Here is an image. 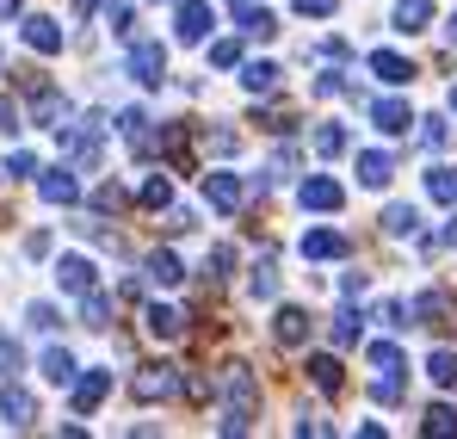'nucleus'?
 <instances>
[{
	"label": "nucleus",
	"instance_id": "59",
	"mask_svg": "<svg viewBox=\"0 0 457 439\" xmlns=\"http://www.w3.org/2000/svg\"><path fill=\"white\" fill-rule=\"evenodd\" d=\"M19 6H25V0H0V19H19Z\"/></svg>",
	"mask_w": 457,
	"mask_h": 439
},
{
	"label": "nucleus",
	"instance_id": "18",
	"mask_svg": "<svg viewBox=\"0 0 457 439\" xmlns=\"http://www.w3.org/2000/svg\"><path fill=\"white\" fill-rule=\"evenodd\" d=\"M309 384H315V390H321V396H340V384H346V377H340V359H334V353H315V359H309Z\"/></svg>",
	"mask_w": 457,
	"mask_h": 439
},
{
	"label": "nucleus",
	"instance_id": "31",
	"mask_svg": "<svg viewBox=\"0 0 457 439\" xmlns=\"http://www.w3.org/2000/svg\"><path fill=\"white\" fill-rule=\"evenodd\" d=\"M420 434H427V439H452L457 434V409H445V402H439V409H427Z\"/></svg>",
	"mask_w": 457,
	"mask_h": 439
},
{
	"label": "nucleus",
	"instance_id": "61",
	"mask_svg": "<svg viewBox=\"0 0 457 439\" xmlns=\"http://www.w3.org/2000/svg\"><path fill=\"white\" fill-rule=\"evenodd\" d=\"M445 241L457 248V205H452V223H445Z\"/></svg>",
	"mask_w": 457,
	"mask_h": 439
},
{
	"label": "nucleus",
	"instance_id": "53",
	"mask_svg": "<svg viewBox=\"0 0 457 439\" xmlns=\"http://www.w3.org/2000/svg\"><path fill=\"white\" fill-rule=\"evenodd\" d=\"M25 366V353H19V347H12V341H0V371H6V377H12V371Z\"/></svg>",
	"mask_w": 457,
	"mask_h": 439
},
{
	"label": "nucleus",
	"instance_id": "10",
	"mask_svg": "<svg viewBox=\"0 0 457 439\" xmlns=\"http://www.w3.org/2000/svg\"><path fill=\"white\" fill-rule=\"evenodd\" d=\"M56 285H62V291H93V285H99V266H93V260H87V254H62V260H56Z\"/></svg>",
	"mask_w": 457,
	"mask_h": 439
},
{
	"label": "nucleus",
	"instance_id": "29",
	"mask_svg": "<svg viewBox=\"0 0 457 439\" xmlns=\"http://www.w3.org/2000/svg\"><path fill=\"white\" fill-rule=\"evenodd\" d=\"M247 291L260 297V303H272V297H278V266H272V254H266V260L253 266V279H247Z\"/></svg>",
	"mask_w": 457,
	"mask_h": 439
},
{
	"label": "nucleus",
	"instance_id": "33",
	"mask_svg": "<svg viewBox=\"0 0 457 439\" xmlns=\"http://www.w3.org/2000/svg\"><path fill=\"white\" fill-rule=\"evenodd\" d=\"M241 31H247V38H260V44H266V38H278V19H272V13H266V6H253V13H247V19H241Z\"/></svg>",
	"mask_w": 457,
	"mask_h": 439
},
{
	"label": "nucleus",
	"instance_id": "49",
	"mask_svg": "<svg viewBox=\"0 0 457 439\" xmlns=\"http://www.w3.org/2000/svg\"><path fill=\"white\" fill-rule=\"evenodd\" d=\"M186 229H198V217L179 211V205H167V235H186Z\"/></svg>",
	"mask_w": 457,
	"mask_h": 439
},
{
	"label": "nucleus",
	"instance_id": "11",
	"mask_svg": "<svg viewBox=\"0 0 457 439\" xmlns=\"http://www.w3.org/2000/svg\"><path fill=\"white\" fill-rule=\"evenodd\" d=\"M297 198H303V211H340L346 205V192H340V180H328V173H315L297 186Z\"/></svg>",
	"mask_w": 457,
	"mask_h": 439
},
{
	"label": "nucleus",
	"instance_id": "17",
	"mask_svg": "<svg viewBox=\"0 0 457 439\" xmlns=\"http://www.w3.org/2000/svg\"><path fill=\"white\" fill-rule=\"evenodd\" d=\"M143 322H149L154 341H179V334H186V316H179L173 303H149V316H143Z\"/></svg>",
	"mask_w": 457,
	"mask_h": 439
},
{
	"label": "nucleus",
	"instance_id": "51",
	"mask_svg": "<svg viewBox=\"0 0 457 439\" xmlns=\"http://www.w3.org/2000/svg\"><path fill=\"white\" fill-rule=\"evenodd\" d=\"M25 254L44 260V254H50V229H31V235H25Z\"/></svg>",
	"mask_w": 457,
	"mask_h": 439
},
{
	"label": "nucleus",
	"instance_id": "39",
	"mask_svg": "<svg viewBox=\"0 0 457 439\" xmlns=\"http://www.w3.org/2000/svg\"><path fill=\"white\" fill-rule=\"evenodd\" d=\"M105 19H112V31H118V38H137V13H130L124 0H112V13H105Z\"/></svg>",
	"mask_w": 457,
	"mask_h": 439
},
{
	"label": "nucleus",
	"instance_id": "9",
	"mask_svg": "<svg viewBox=\"0 0 457 439\" xmlns=\"http://www.w3.org/2000/svg\"><path fill=\"white\" fill-rule=\"evenodd\" d=\"M211 25H217V19H211V6H204V0H186V6H179V19H173V38H179V44H204V38H211Z\"/></svg>",
	"mask_w": 457,
	"mask_h": 439
},
{
	"label": "nucleus",
	"instance_id": "14",
	"mask_svg": "<svg viewBox=\"0 0 457 439\" xmlns=\"http://www.w3.org/2000/svg\"><path fill=\"white\" fill-rule=\"evenodd\" d=\"M371 74H378L383 87H408L414 80V63L402 50H371Z\"/></svg>",
	"mask_w": 457,
	"mask_h": 439
},
{
	"label": "nucleus",
	"instance_id": "34",
	"mask_svg": "<svg viewBox=\"0 0 457 439\" xmlns=\"http://www.w3.org/2000/svg\"><path fill=\"white\" fill-rule=\"evenodd\" d=\"M315 155H328V161L346 155V131H340V124H321V131H315Z\"/></svg>",
	"mask_w": 457,
	"mask_h": 439
},
{
	"label": "nucleus",
	"instance_id": "40",
	"mask_svg": "<svg viewBox=\"0 0 457 439\" xmlns=\"http://www.w3.org/2000/svg\"><path fill=\"white\" fill-rule=\"evenodd\" d=\"M179 390H186V402H211V377H198V371H179Z\"/></svg>",
	"mask_w": 457,
	"mask_h": 439
},
{
	"label": "nucleus",
	"instance_id": "4",
	"mask_svg": "<svg viewBox=\"0 0 457 439\" xmlns=\"http://www.w3.org/2000/svg\"><path fill=\"white\" fill-rule=\"evenodd\" d=\"M414 316H420V328H433V334H439V328H452V322H457V297L433 285V291L414 297Z\"/></svg>",
	"mask_w": 457,
	"mask_h": 439
},
{
	"label": "nucleus",
	"instance_id": "32",
	"mask_svg": "<svg viewBox=\"0 0 457 439\" xmlns=\"http://www.w3.org/2000/svg\"><path fill=\"white\" fill-rule=\"evenodd\" d=\"M427 192H433L439 205H457V167H433V173H427Z\"/></svg>",
	"mask_w": 457,
	"mask_h": 439
},
{
	"label": "nucleus",
	"instance_id": "45",
	"mask_svg": "<svg viewBox=\"0 0 457 439\" xmlns=\"http://www.w3.org/2000/svg\"><path fill=\"white\" fill-rule=\"evenodd\" d=\"M228 266H235V248H211L204 273H211V279H228Z\"/></svg>",
	"mask_w": 457,
	"mask_h": 439
},
{
	"label": "nucleus",
	"instance_id": "23",
	"mask_svg": "<svg viewBox=\"0 0 457 439\" xmlns=\"http://www.w3.org/2000/svg\"><path fill=\"white\" fill-rule=\"evenodd\" d=\"M149 279L161 285V291H167V285H179V279H186V266H179V254H167V248H154V254H149Z\"/></svg>",
	"mask_w": 457,
	"mask_h": 439
},
{
	"label": "nucleus",
	"instance_id": "48",
	"mask_svg": "<svg viewBox=\"0 0 457 439\" xmlns=\"http://www.w3.org/2000/svg\"><path fill=\"white\" fill-rule=\"evenodd\" d=\"M315 93H321V99H334V93H353V80L334 69V74H321V80H315Z\"/></svg>",
	"mask_w": 457,
	"mask_h": 439
},
{
	"label": "nucleus",
	"instance_id": "47",
	"mask_svg": "<svg viewBox=\"0 0 457 439\" xmlns=\"http://www.w3.org/2000/svg\"><path fill=\"white\" fill-rule=\"evenodd\" d=\"M253 124H266V131H278V137H285V131H291V112H278V106H266V112H253Z\"/></svg>",
	"mask_w": 457,
	"mask_h": 439
},
{
	"label": "nucleus",
	"instance_id": "50",
	"mask_svg": "<svg viewBox=\"0 0 457 439\" xmlns=\"http://www.w3.org/2000/svg\"><path fill=\"white\" fill-rule=\"evenodd\" d=\"M315 56H328V63H346V38H321V44H315Z\"/></svg>",
	"mask_w": 457,
	"mask_h": 439
},
{
	"label": "nucleus",
	"instance_id": "3",
	"mask_svg": "<svg viewBox=\"0 0 457 439\" xmlns=\"http://www.w3.org/2000/svg\"><path fill=\"white\" fill-rule=\"evenodd\" d=\"M309 334H315V322H309V309H297V303H285V309L272 316V341H278L285 353L309 347Z\"/></svg>",
	"mask_w": 457,
	"mask_h": 439
},
{
	"label": "nucleus",
	"instance_id": "26",
	"mask_svg": "<svg viewBox=\"0 0 457 439\" xmlns=\"http://www.w3.org/2000/svg\"><path fill=\"white\" fill-rule=\"evenodd\" d=\"M359 322H365V316H359V309H340V316H334V322H328V341H334V347H340V353H346V347H359Z\"/></svg>",
	"mask_w": 457,
	"mask_h": 439
},
{
	"label": "nucleus",
	"instance_id": "60",
	"mask_svg": "<svg viewBox=\"0 0 457 439\" xmlns=\"http://www.w3.org/2000/svg\"><path fill=\"white\" fill-rule=\"evenodd\" d=\"M99 6H105V0H75V13H80V19H87V13H99Z\"/></svg>",
	"mask_w": 457,
	"mask_h": 439
},
{
	"label": "nucleus",
	"instance_id": "44",
	"mask_svg": "<svg viewBox=\"0 0 457 439\" xmlns=\"http://www.w3.org/2000/svg\"><path fill=\"white\" fill-rule=\"evenodd\" d=\"M204 148H211V155H235L241 137H235V131H204Z\"/></svg>",
	"mask_w": 457,
	"mask_h": 439
},
{
	"label": "nucleus",
	"instance_id": "5",
	"mask_svg": "<svg viewBox=\"0 0 457 439\" xmlns=\"http://www.w3.org/2000/svg\"><path fill=\"white\" fill-rule=\"evenodd\" d=\"M105 396H112V371H87V377H69V402H75V415H93Z\"/></svg>",
	"mask_w": 457,
	"mask_h": 439
},
{
	"label": "nucleus",
	"instance_id": "1",
	"mask_svg": "<svg viewBox=\"0 0 457 439\" xmlns=\"http://www.w3.org/2000/svg\"><path fill=\"white\" fill-rule=\"evenodd\" d=\"M217 390H223V434H247L260 415V377L247 366H223Z\"/></svg>",
	"mask_w": 457,
	"mask_h": 439
},
{
	"label": "nucleus",
	"instance_id": "30",
	"mask_svg": "<svg viewBox=\"0 0 457 439\" xmlns=\"http://www.w3.org/2000/svg\"><path fill=\"white\" fill-rule=\"evenodd\" d=\"M137 205H149V211H167V205H173V180H167V173H154V180H143Z\"/></svg>",
	"mask_w": 457,
	"mask_h": 439
},
{
	"label": "nucleus",
	"instance_id": "57",
	"mask_svg": "<svg viewBox=\"0 0 457 439\" xmlns=\"http://www.w3.org/2000/svg\"><path fill=\"white\" fill-rule=\"evenodd\" d=\"M340 291H346V297H365V273H340Z\"/></svg>",
	"mask_w": 457,
	"mask_h": 439
},
{
	"label": "nucleus",
	"instance_id": "20",
	"mask_svg": "<svg viewBox=\"0 0 457 439\" xmlns=\"http://www.w3.org/2000/svg\"><path fill=\"white\" fill-rule=\"evenodd\" d=\"M359 180H365L371 192H383V186L395 180V161H389L383 148H365V155H359Z\"/></svg>",
	"mask_w": 457,
	"mask_h": 439
},
{
	"label": "nucleus",
	"instance_id": "55",
	"mask_svg": "<svg viewBox=\"0 0 457 439\" xmlns=\"http://www.w3.org/2000/svg\"><path fill=\"white\" fill-rule=\"evenodd\" d=\"M285 173H297V148H278V161H272V180H285Z\"/></svg>",
	"mask_w": 457,
	"mask_h": 439
},
{
	"label": "nucleus",
	"instance_id": "35",
	"mask_svg": "<svg viewBox=\"0 0 457 439\" xmlns=\"http://www.w3.org/2000/svg\"><path fill=\"white\" fill-rule=\"evenodd\" d=\"M44 377H50V384H69V377H75V359H69L62 347H50V353H44Z\"/></svg>",
	"mask_w": 457,
	"mask_h": 439
},
{
	"label": "nucleus",
	"instance_id": "56",
	"mask_svg": "<svg viewBox=\"0 0 457 439\" xmlns=\"http://www.w3.org/2000/svg\"><path fill=\"white\" fill-rule=\"evenodd\" d=\"M12 131H19V106H12V99H0V137H12Z\"/></svg>",
	"mask_w": 457,
	"mask_h": 439
},
{
	"label": "nucleus",
	"instance_id": "16",
	"mask_svg": "<svg viewBox=\"0 0 457 439\" xmlns=\"http://www.w3.org/2000/svg\"><path fill=\"white\" fill-rule=\"evenodd\" d=\"M31 124H50V131H62V124H69V99H62L56 87H37V99H31Z\"/></svg>",
	"mask_w": 457,
	"mask_h": 439
},
{
	"label": "nucleus",
	"instance_id": "52",
	"mask_svg": "<svg viewBox=\"0 0 457 439\" xmlns=\"http://www.w3.org/2000/svg\"><path fill=\"white\" fill-rule=\"evenodd\" d=\"M402 316H408V303H383V309H378V322H383V328H408Z\"/></svg>",
	"mask_w": 457,
	"mask_h": 439
},
{
	"label": "nucleus",
	"instance_id": "36",
	"mask_svg": "<svg viewBox=\"0 0 457 439\" xmlns=\"http://www.w3.org/2000/svg\"><path fill=\"white\" fill-rule=\"evenodd\" d=\"M25 322H31L37 334H56V328H62V316H56V303H31V309H25Z\"/></svg>",
	"mask_w": 457,
	"mask_h": 439
},
{
	"label": "nucleus",
	"instance_id": "2",
	"mask_svg": "<svg viewBox=\"0 0 457 439\" xmlns=\"http://www.w3.org/2000/svg\"><path fill=\"white\" fill-rule=\"evenodd\" d=\"M130 396H137V402H167V396H179V371L173 366H137Z\"/></svg>",
	"mask_w": 457,
	"mask_h": 439
},
{
	"label": "nucleus",
	"instance_id": "41",
	"mask_svg": "<svg viewBox=\"0 0 457 439\" xmlns=\"http://www.w3.org/2000/svg\"><path fill=\"white\" fill-rule=\"evenodd\" d=\"M414 124H420V143H427V148H445V137H452L445 118H414Z\"/></svg>",
	"mask_w": 457,
	"mask_h": 439
},
{
	"label": "nucleus",
	"instance_id": "7",
	"mask_svg": "<svg viewBox=\"0 0 457 439\" xmlns=\"http://www.w3.org/2000/svg\"><path fill=\"white\" fill-rule=\"evenodd\" d=\"M130 74H137L143 87H161V80H167V50L137 38V44H130Z\"/></svg>",
	"mask_w": 457,
	"mask_h": 439
},
{
	"label": "nucleus",
	"instance_id": "63",
	"mask_svg": "<svg viewBox=\"0 0 457 439\" xmlns=\"http://www.w3.org/2000/svg\"><path fill=\"white\" fill-rule=\"evenodd\" d=\"M452 112H457V87H452Z\"/></svg>",
	"mask_w": 457,
	"mask_h": 439
},
{
	"label": "nucleus",
	"instance_id": "13",
	"mask_svg": "<svg viewBox=\"0 0 457 439\" xmlns=\"http://www.w3.org/2000/svg\"><path fill=\"white\" fill-rule=\"evenodd\" d=\"M346 248H353V241H346L340 229H309L303 235V260H346Z\"/></svg>",
	"mask_w": 457,
	"mask_h": 439
},
{
	"label": "nucleus",
	"instance_id": "6",
	"mask_svg": "<svg viewBox=\"0 0 457 439\" xmlns=\"http://www.w3.org/2000/svg\"><path fill=\"white\" fill-rule=\"evenodd\" d=\"M31 180H37V198H44V205H75L80 198V186H75L69 167H37Z\"/></svg>",
	"mask_w": 457,
	"mask_h": 439
},
{
	"label": "nucleus",
	"instance_id": "54",
	"mask_svg": "<svg viewBox=\"0 0 457 439\" xmlns=\"http://www.w3.org/2000/svg\"><path fill=\"white\" fill-rule=\"evenodd\" d=\"M334 6H340V0H297V13H303V19H328Z\"/></svg>",
	"mask_w": 457,
	"mask_h": 439
},
{
	"label": "nucleus",
	"instance_id": "25",
	"mask_svg": "<svg viewBox=\"0 0 457 439\" xmlns=\"http://www.w3.org/2000/svg\"><path fill=\"white\" fill-rule=\"evenodd\" d=\"M383 235H395V241H402V235H420V211H414V205H389V211H383Z\"/></svg>",
	"mask_w": 457,
	"mask_h": 439
},
{
	"label": "nucleus",
	"instance_id": "21",
	"mask_svg": "<svg viewBox=\"0 0 457 439\" xmlns=\"http://www.w3.org/2000/svg\"><path fill=\"white\" fill-rule=\"evenodd\" d=\"M389 19H395V31H408V38H414V31H427L433 0H395V13H389Z\"/></svg>",
	"mask_w": 457,
	"mask_h": 439
},
{
	"label": "nucleus",
	"instance_id": "37",
	"mask_svg": "<svg viewBox=\"0 0 457 439\" xmlns=\"http://www.w3.org/2000/svg\"><path fill=\"white\" fill-rule=\"evenodd\" d=\"M371 366L395 377V371H402V347H395V341H378V347H371Z\"/></svg>",
	"mask_w": 457,
	"mask_h": 439
},
{
	"label": "nucleus",
	"instance_id": "19",
	"mask_svg": "<svg viewBox=\"0 0 457 439\" xmlns=\"http://www.w3.org/2000/svg\"><path fill=\"white\" fill-rule=\"evenodd\" d=\"M25 44H31L37 56H56V50H62V25H56V19H25Z\"/></svg>",
	"mask_w": 457,
	"mask_h": 439
},
{
	"label": "nucleus",
	"instance_id": "27",
	"mask_svg": "<svg viewBox=\"0 0 457 439\" xmlns=\"http://www.w3.org/2000/svg\"><path fill=\"white\" fill-rule=\"evenodd\" d=\"M161 148H167L173 167H192V137H186V124H167V131H161Z\"/></svg>",
	"mask_w": 457,
	"mask_h": 439
},
{
	"label": "nucleus",
	"instance_id": "58",
	"mask_svg": "<svg viewBox=\"0 0 457 439\" xmlns=\"http://www.w3.org/2000/svg\"><path fill=\"white\" fill-rule=\"evenodd\" d=\"M253 6H260V0H228V13H235V19H247Z\"/></svg>",
	"mask_w": 457,
	"mask_h": 439
},
{
	"label": "nucleus",
	"instance_id": "62",
	"mask_svg": "<svg viewBox=\"0 0 457 439\" xmlns=\"http://www.w3.org/2000/svg\"><path fill=\"white\" fill-rule=\"evenodd\" d=\"M445 38H452V44H457V13H452V19H445Z\"/></svg>",
	"mask_w": 457,
	"mask_h": 439
},
{
	"label": "nucleus",
	"instance_id": "46",
	"mask_svg": "<svg viewBox=\"0 0 457 439\" xmlns=\"http://www.w3.org/2000/svg\"><path fill=\"white\" fill-rule=\"evenodd\" d=\"M118 131H124V137H143V131H149V112H137V106L118 112Z\"/></svg>",
	"mask_w": 457,
	"mask_h": 439
},
{
	"label": "nucleus",
	"instance_id": "24",
	"mask_svg": "<svg viewBox=\"0 0 457 439\" xmlns=\"http://www.w3.org/2000/svg\"><path fill=\"white\" fill-rule=\"evenodd\" d=\"M80 322H87V328H112V297L99 291V285L80 291Z\"/></svg>",
	"mask_w": 457,
	"mask_h": 439
},
{
	"label": "nucleus",
	"instance_id": "8",
	"mask_svg": "<svg viewBox=\"0 0 457 439\" xmlns=\"http://www.w3.org/2000/svg\"><path fill=\"white\" fill-rule=\"evenodd\" d=\"M204 198H211L223 217H235V211L247 205V186H241L235 173H204Z\"/></svg>",
	"mask_w": 457,
	"mask_h": 439
},
{
	"label": "nucleus",
	"instance_id": "22",
	"mask_svg": "<svg viewBox=\"0 0 457 439\" xmlns=\"http://www.w3.org/2000/svg\"><path fill=\"white\" fill-rule=\"evenodd\" d=\"M235 69H241V87H247V93H272V87H278V63H235Z\"/></svg>",
	"mask_w": 457,
	"mask_h": 439
},
{
	"label": "nucleus",
	"instance_id": "12",
	"mask_svg": "<svg viewBox=\"0 0 457 439\" xmlns=\"http://www.w3.org/2000/svg\"><path fill=\"white\" fill-rule=\"evenodd\" d=\"M0 415H6V427H37V402H31V390H19V384H6L0 390Z\"/></svg>",
	"mask_w": 457,
	"mask_h": 439
},
{
	"label": "nucleus",
	"instance_id": "42",
	"mask_svg": "<svg viewBox=\"0 0 457 439\" xmlns=\"http://www.w3.org/2000/svg\"><path fill=\"white\" fill-rule=\"evenodd\" d=\"M31 173H37V155H25V148L6 155V180H31Z\"/></svg>",
	"mask_w": 457,
	"mask_h": 439
},
{
	"label": "nucleus",
	"instance_id": "38",
	"mask_svg": "<svg viewBox=\"0 0 457 439\" xmlns=\"http://www.w3.org/2000/svg\"><path fill=\"white\" fill-rule=\"evenodd\" d=\"M235 63H241V44L235 38H217L211 44V69H235Z\"/></svg>",
	"mask_w": 457,
	"mask_h": 439
},
{
	"label": "nucleus",
	"instance_id": "43",
	"mask_svg": "<svg viewBox=\"0 0 457 439\" xmlns=\"http://www.w3.org/2000/svg\"><path fill=\"white\" fill-rule=\"evenodd\" d=\"M124 205H130L124 186H99V192H93V211H124Z\"/></svg>",
	"mask_w": 457,
	"mask_h": 439
},
{
	"label": "nucleus",
	"instance_id": "15",
	"mask_svg": "<svg viewBox=\"0 0 457 439\" xmlns=\"http://www.w3.org/2000/svg\"><path fill=\"white\" fill-rule=\"evenodd\" d=\"M371 124H378L383 137H408L414 112H408V99H378V106H371Z\"/></svg>",
	"mask_w": 457,
	"mask_h": 439
},
{
	"label": "nucleus",
	"instance_id": "28",
	"mask_svg": "<svg viewBox=\"0 0 457 439\" xmlns=\"http://www.w3.org/2000/svg\"><path fill=\"white\" fill-rule=\"evenodd\" d=\"M427 377H433L439 390H457V353H452V347H439V353L427 359Z\"/></svg>",
	"mask_w": 457,
	"mask_h": 439
}]
</instances>
